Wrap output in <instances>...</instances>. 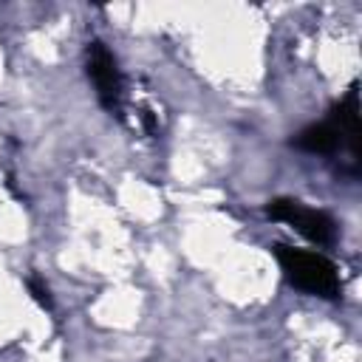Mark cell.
Segmentation results:
<instances>
[{
    "label": "cell",
    "instance_id": "cell-1",
    "mask_svg": "<svg viewBox=\"0 0 362 362\" xmlns=\"http://www.w3.org/2000/svg\"><path fill=\"white\" fill-rule=\"evenodd\" d=\"M274 257L280 263L283 277L314 297H337L339 294V272L334 266V260H328L320 252H305V249H294V246H274Z\"/></svg>",
    "mask_w": 362,
    "mask_h": 362
},
{
    "label": "cell",
    "instance_id": "cell-2",
    "mask_svg": "<svg viewBox=\"0 0 362 362\" xmlns=\"http://www.w3.org/2000/svg\"><path fill=\"white\" fill-rule=\"evenodd\" d=\"M266 215H269L272 221L288 223L291 229H297L303 238H308V240L317 243V246H328V243H334V238H337V223H334V218H331L328 212L303 206V204L294 201V198H274V201H269Z\"/></svg>",
    "mask_w": 362,
    "mask_h": 362
},
{
    "label": "cell",
    "instance_id": "cell-3",
    "mask_svg": "<svg viewBox=\"0 0 362 362\" xmlns=\"http://www.w3.org/2000/svg\"><path fill=\"white\" fill-rule=\"evenodd\" d=\"M88 76H90V82L96 88V96H99L102 107L119 110L124 85H122V74L116 68L113 54L102 42H90L88 45Z\"/></svg>",
    "mask_w": 362,
    "mask_h": 362
},
{
    "label": "cell",
    "instance_id": "cell-4",
    "mask_svg": "<svg viewBox=\"0 0 362 362\" xmlns=\"http://www.w3.org/2000/svg\"><path fill=\"white\" fill-rule=\"evenodd\" d=\"M328 119L337 124V130L342 136V150H348L351 161L356 164V158H359V96H356V88H351L345 93V99L339 105H334Z\"/></svg>",
    "mask_w": 362,
    "mask_h": 362
},
{
    "label": "cell",
    "instance_id": "cell-5",
    "mask_svg": "<svg viewBox=\"0 0 362 362\" xmlns=\"http://www.w3.org/2000/svg\"><path fill=\"white\" fill-rule=\"evenodd\" d=\"M291 144L297 150H305V153H314V156H331V153L342 150V136H339L337 124L331 119H325V122H317V124L303 127L291 139Z\"/></svg>",
    "mask_w": 362,
    "mask_h": 362
},
{
    "label": "cell",
    "instance_id": "cell-6",
    "mask_svg": "<svg viewBox=\"0 0 362 362\" xmlns=\"http://www.w3.org/2000/svg\"><path fill=\"white\" fill-rule=\"evenodd\" d=\"M28 291H31V297H34L40 305L51 308V294H48V286H45V283H40L37 277H31V280H28Z\"/></svg>",
    "mask_w": 362,
    "mask_h": 362
}]
</instances>
